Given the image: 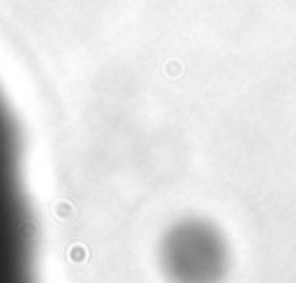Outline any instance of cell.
<instances>
[{
	"mask_svg": "<svg viewBox=\"0 0 296 283\" xmlns=\"http://www.w3.org/2000/svg\"><path fill=\"white\" fill-rule=\"evenodd\" d=\"M35 225L21 177V139L14 116L0 96V281L31 272Z\"/></svg>",
	"mask_w": 296,
	"mask_h": 283,
	"instance_id": "cell-1",
	"label": "cell"
},
{
	"mask_svg": "<svg viewBox=\"0 0 296 283\" xmlns=\"http://www.w3.org/2000/svg\"><path fill=\"white\" fill-rule=\"evenodd\" d=\"M171 258L176 263V269L183 274H204L213 269V260L220 255L218 246L213 242L211 232H204L199 225L176 230L171 237Z\"/></svg>",
	"mask_w": 296,
	"mask_h": 283,
	"instance_id": "cell-2",
	"label": "cell"
}]
</instances>
